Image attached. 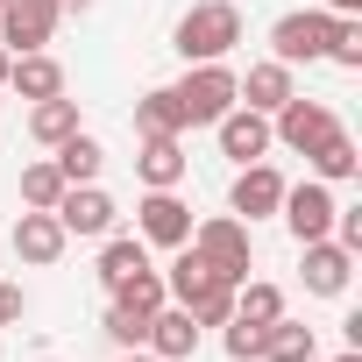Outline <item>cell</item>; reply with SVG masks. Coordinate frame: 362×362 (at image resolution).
<instances>
[{
    "label": "cell",
    "mask_w": 362,
    "mask_h": 362,
    "mask_svg": "<svg viewBox=\"0 0 362 362\" xmlns=\"http://www.w3.org/2000/svg\"><path fill=\"white\" fill-rule=\"evenodd\" d=\"M135 270H149V242H142V235H100V284L114 291V284L135 277Z\"/></svg>",
    "instance_id": "cell-21"
},
{
    "label": "cell",
    "mask_w": 362,
    "mask_h": 362,
    "mask_svg": "<svg viewBox=\"0 0 362 362\" xmlns=\"http://www.w3.org/2000/svg\"><path fill=\"white\" fill-rule=\"evenodd\" d=\"M327 15H362V0H320Z\"/></svg>",
    "instance_id": "cell-33"
},
{
    "label": "cell",
    "mask_w": 362,
    "mask_h": 362,
    "mask_svg": "<svg viewBox=\"0 0 362 362\" xmlns=\"http://www.w3.org/2000/svg\"><path fill=\"white\" fill-rule=\"evenodd\" d=\"M57 170H64V185H100V170H107V149L78 128V135H64L57 142V156H50Z\"/></svg>",
    "instance_id": "cell-20"
},
{
    "label": "cell",
    "mask_w": 362,
    "mask_h": 362,
    "mask_svg": "<svg viewBox=\"0 0 362 362\" xmlns=\"http://www.w3.org/2000/svg\"><path fill=\"white\" fill-rule=\"evenodd\" d=\"M334 128H341V114H334L327 100H305V93H291V100L270 114V142H284V149H298V156H313Z\"/></svg>",
    "instance_id": "cell-5"
},
{
    "label": "cell",
    "mask_w": 362,
    "mask_h": 362,
    "mask_svg": "<svg viewBox=\"0 0 362 362\" xmlns=\"http://www.w3.org/2000/svg\"><path fill=\"white\" fill-rule=\"evenodd\" d=\"M221 348H228L235 362H263V327H256V320H228Z\"/></svg>",
    "instance_id": "cell-30"
},
{
    "label": "cell",
    "mask_w": 362,
    "mask_h": 362,
    "mask_svg": "<svg viewBox=\"0 0 362 362\" xmlns=\"http://www.w3.org/2000/svg\"><path fill=\"white\" fill-rule=\"evenodd\" d=\"M327 43H334V15H327V8H291V15L270 22V57L291 64V71H298V64H320Z\"/></svg>",
    "instance_id": "cell-4"
},
{
    "label": "cell",
    "mask_w": 362,
    "mask_h": 362,
    "mask_svg": "<svg viewBox=\"0 0 362 362\" xmlns=\"http://www.w3.org/2000/svg\"><path fill=\"white\" fill-rule=\"evenodd\" d=\"M57 0H0V50H43L50 36H57Z\"/></svg>",
    "instance_id": "cell-7"
},
{
    "label": "cell",
    "mask_w": 362,
    "mask_h": 362,
    "mask_svg": "<svg viewBox=\"0 0 362 362\" xmlns=\"http://www.w3.org/2000/svg\"><path fill=\"white\" fill-rule=\"evenodd\" d=\"M313 355H320V341H313V327H305V320L277 313V320L263 327V362H313Z\"/></svg>",
    "instance_id": "cell-19"
},
{
    "label": "cell",
    "mask_w": 362,
    "mask_h": 362,
    "mask_svg": "<svg viewBox=\"0 0 362 362\" xmlns=\"http://www.w3.org/2000/svg\"><path fill=\"white\" fill-rule=\"evenodd\" d=\"M170 93H177V114H185V128H214V121L242 100V78H235L228 57H214V64H185V78H177Z\"/></svg>",
    "instance_id": "cell-2"
},
{
    "label": "cell",
    "mask_w": 362,
    "mask_h": 362,
    "mask_svg": "<svg viewBox=\"0 0 362 362\" xmlns=\"http://www.w3.org/2000/svg\"><path fill=\"white\" fill-rule=\"evenodd\" d=\"M135 235H142L149 249H185V242H192V206L177 199V192H142Z\"/></svg>",
    "instance_id": "cell-9"
},
{
    "label": "cell",
    "mask_w": 362,
    "mask_h": 362,
    "mask_svg": "<svg viewBox=\"0 0 362 362\" xmlns=\"http://www.w3.org/2000/svg\"><path fill=\"white\" fill-rule=\"evenodd\" d=\"M214 284H221V277H214V263H206L192 242H185V249H170V270H163V291H170V305H185V313H192V305H199Z\"/></svg>",
    "instance_id": "cell-16"
},
{
    "label": "cell",
    "mask_w": 362,
    "mask_h": 362,
    "mask_svg": "<svg viewBox=\"0 0 362 362\" xmlns=\"http://www.w3.org/2000/svg\"><path fill=\"white\" fill-rule=\"evenodd\" d=\"M50 214H57V228H64V235L100 242V235H114V214H121V206H114L100 185H64V199H57Z\"/></svg>",
    "instance_id": "cell-10"
},
{
    "label": "cell",
    "mask_w": 362,
    "mask_h": 362,
    "mask_svg": "<svg viewBox=\"0 0 362 362\" xmlns=\"http://www.w3.org/2000/svg\"><path fill=\"white\" fill-rule=\"evenodd\" d=\"M57 8H71V15H86V8H93V0H57Z\"/></svg>",
    "instance_id": "cell-36"
},
{
    "label": "cell",
    "mask_w": 362,
    "mask_h": 362,
    "mask_svg": "<svg viewBox=\"0 0 362 362\" xmlns=\"http://www.w3.org/2000/svg\"><path fill=\"white\" fill-rule=\"evenodd\" d=\"M100 327H107V341H114V348H142V341H149V320H142V313H128V305H107V320H100Z\"/></svg>",
    "instance_id": "cell-29"
},
{
    "label": "cell",
    "mask_w": 362,
    "mask_h": 362,
    "mask_svg": "<svg viewBox=\"0 0 362 362\" xmlns=\"http://www.w3.org/2000/svg\"><path fill=\"white\" fill-rule=\"evenodd\" d=\"M277 313H284V291H277V284H263V277H256V284H249V277L235 284V313H228V320H256V327H270Z\"/></svg>",
    "instance_id": "cell-26"
},
{
    "label": "cell",
    "mask_w": 362,
    "mask_h": 362,
    "mask_svg": "<svg viewBox=\"0 0 362 362\" xmlns=\"http://www.w3.org/2000/svg\"><path fill=\"white\" fill-rule=\"evenodd\" d=\"M277 206H284V170H277L270 156L242 163V170H235V185H228V214L256 228V221H270Z\"/></svg>",
    "instance_id": "cell-6"
},
{
    "label": "cell",
    "mask_w": 362,
    "mask_h": 362,
    "mask_svg": "<svg viewBox=\"0 0 362 362\" xmlns=\"http://www.w3.org/2000/svg\"><path fill=\"white\" fill-rule=\"evenodd\" d=\"M135 135H185V114H177V93L170 86H149L135 100Z\"/></svg>",
    "instance_id": "cell-24"
},
{
    "label": "cell",
    "mask_w": 362,
    "mask_h": 362,
    "mask_svg": "<svg viewBox=\"0 0 362 362\" xmlns=\"http://www.w3.org/2000/svg\"><path fill=\"white\" fill-rule=\"evenodd\" d=\"M327 64H341V71H362V15H334V43H327Z\"/></svg>",
    "instance_id": "cell-28"
},
{
    "label": "cell",
    "mask_w": 362,
    "mask_h": 362,
    "mask_svg": "<svg viewBox=\"0 0 362 362\" xmlns=\"http://www.w3.org/2000/svg\"><path fill=\"white\" fill-rule=\"evenodd\" d=\"M298 256H305V291L313 298H341L348 291V277H355V256L327 235V242H298Z\"/></svg>",
    "instance_id": "cell-14"
},
{
    "label": "cell",
    "mask_w": 362,
    "mask_h": 362,
    "mask_svg": "<svg viewBox=\"0 0 362 362\" xmlns=\"http://www.w3.org/2000/svg\"><path fill=\"white\" fill-rule=\"evenodd\" d=\"M22 313H29V291L22 284H0V327H15Z\"/></svg>",
    "instance_id": "cell-32"
},
{
    "label": "cell",
    "mask_w": 362,
    "mask_h": 362,
    "mask_svg": "<svg viewBox=\"0 0 362 362\" xmlns=\"http://www.w3.org/2000/svg\"><path fill=\"white\" fill-rule=\"evenodd\" d=\"M64 249H71V235L57 228V214H36V206H29V214L15 221V256H22V263L50 270V263H57Z\"/></svg>",
    "instance_id": "cell-15"
},
{
    "label": "cell",
    "mask_w": 362,
    "mask_h": 362,
    "mask_svg": "<svg viewBox=\"0 0 362 362\" xmlns=\"http://www.w3.org/2000/svg\"><path fill=\"white\" fill-rule=\"evenodd\" d=\"M235 43H242V8H235V0H199V8H185L177 29H170V50L185 64H214Z\"/></svg>",
    "instance_id": "cell-1"
},
{
    "label": "cell",
    "mask_w": 362,
    "mask_h": 362,
    "mask_svg": "<svg viewBox=\"0 0 362 362\" xmlns=\"http://www.w3.org/2000/svg\"><path fill=\"white\" fill-rule=\"evenodd\" d=\"M121 362H156V355L149 348H121Z\"/></svg>",
    "instance_id": "cell-34"
},
{
    "label": "cell",
    "mask_w": 362,
    "mask_h": 362,
    "mask_svg": "<svg viewBox=\"0 0 362 362\" xmlns=\"http://www.w3.org/2000/svg\"><path fill=\"white\" fill-rule=\"evenodd\" d=\"M192 249L214 263V277L221 284H242L249 277V263H256V242H249V221H235V214H214V221H192Z\"/></svg>",
    "instance_id": "cell-3"
},
{
    "label": "cell",
    "mask_w": 362,
    "mask_h": 362,
    "mask_svg": "<svg viewBox=\"0 0 362 362\" xmlns=\"http://www.w3.org/2000/svg\"><path fill=\"white\" fill-rule=\"evenodd\" d=\"M334 242L348 256H362V206H334Z\"/></svg>",
    "instance_id": "cell-31"
},
{
    "label": "cell",
    "mask_w": 362,
    "mask_h": 362,
    "mask_svg": "<svg viewBox=\"0 0 362 362\" xmlns=\"http://www.w3.org/2000/svg\"><path fill=\"white\" fill-rule=\"evenodd\" d=\"M185 170H192V156H185V142H177V135H142L135 177H142L149 192H177V185H185Z\"/></svg>",
    "instance_id": "cell-13"
},
{
    "label": "cell",
    "mask_w": 362,
    "mask_h": 362,
    "mask_svg": "<svg viewBox=\"0 0 362 362\" xmlns=\"http://www.w3.org/2000/svg\"><path fill=\"white\" fill-rule=\"evenodd\" d=\"M334 206H341V199L320 185V177H305V185H284V206H277V214H284L291 242H327V235H334Z\"/></svg>",
    "instance_id": "cell-8"
},
{
    "label": "cell",
    "mask_w": 362,
    "mask_h": 362,
    "mask_svg": "<svg viewBox=\"0 0 362 362\" xmlns=\"http://www.w3.org/2000/svg\"><path fill=\"white\" fill-rule=\"evenodd\" d=\"M8 64H15V50H0V86H8Z\"/></svg>",
    "instance_id": "cell-35"
},
{
    "label": "cell",
    "mask_w": 362,
    "mask_h": 362,
    "mask_svg": "<svg viewBox=\"0 0 362 362\" xmlns=\"http://www.w3.org/2000/svg\"><path fill=\"white\" fill-rule=\"evenodd\" d=\"M114 305H128V313H156V305H170V291H163V270H135V277H121L114 284Z\"/></svg>",
    "instance_id": "cell-25"
},
{
    "label": "cell",
    "mask_w": 362,
    "mask_h": 362,
    "mask_svg": "<svg viewBox=\"0 0 362 362\" xmlns=\"http://www.w3.org/2000/svg\"><path fill=\"white\" fill-rule=\"evenodd\" d=\"M57 199H64V170H57L50 156H43V163H29V170H22V206H36V214H50Z\"/></svg>",
    "instance_id": "cell-27"
},
{
    "label": "cell",
    "mask_w": 362,
    "mask_h": 362,
    "mask_svg": "<svg viewBox=\"0 0 362 362\" xmlns=\"http://www.w3.org/2000/svg\"><path fill=\"white\" fill-rule=\"evenodd\" d=\"M305 163H313V177H320V185H348V177L362 170V156H355V135H348V128H334V135H327Z\"/></svg>",
    "instance_id": "cell-22"
},
{
    "label": "cell",
    "mask_w": 362,
    "mask_h": 362,
    "mask_svg": "<svg viewBox=\"0 0 362 362\" xmlns=\"http://www.w3.org/2000/svg\"><path fill=\"white\" fill-rule=\"evenodd\" d=\"M291 93H298V78H291V64H277V57L249 64V78H242V107H256V114H277Z\"/></svg>",
    "instance_id": "cell-18"
},
{
    "label": "cell",
    "mask_w": 362,
    "mask_h": 362,
    "mask_svg": "<svg viewBox=\"0 0 362 362\" xmlns=\"http://www.w3.org/2000/svg\"><path fill=\"white\" fill-rule=\"evenodd\" d=\"M199 334H206V327H199L185 305H156V313H149V341H142V348H149L156 362H185V355H199Z\"/></svg>",
    "instance_id": "cell-12"
},
{
    "label": "cell",
    "mask_w": 362,
    "mask_h": 362,
    "mask_svg": "<svg viewBox=\"0 0 362 362\" xmlns=\"http://www.w3.org/2000/svg\"><path fill=\"white\" fill-rule=\"evenodd\" d=\"M8 86H15L22 100H57V93H64V64H57L50 50H22V57L8 64Z\"/></svg>",
    "instance_id": "cell-17"
},
{
    "label": "cell",
    "mask_w": 362,
    "mask_h": 362,
    "mask_svg": "<svg viewBox=\"0 0 362 362\" xmlns=\"http://www.w3.org/2000/svg\"><path fill=\"white\" fill-rule=\"evenodd\" d=\"M334 362H362V348H348V355H334Z\"/></svg>",
    "instance_id": "cell-37"
},
{
    "label": "cell",
    "mask_w": 362,
    "mask_h": 362,
    "mask_svg": "<svg viewBox=\"0 0 362 362\" xmlns=\"http://www.w3.org/2000/svg\"><path fill=\"white\" fill-rule=\"evenodd\" d=\"M214 135H221V156H235V163L270 156V114H256V107H242V100L214 121Z\"/></svg>",
    "instance_id": "cell-11"
},
{
    "label": "cell",
    "mask_w": 362,
    "mask_h": 362,
    "mask_svg": "<svg viewBox=\"0 0 362 362\" xmlns=\"http://www.w3.org/2000/svg\"><path fill=\"white\" fill-rule=\"evenodd\" d=\"M29 135L43 142V149H57L64 135H78V100H29Z\"/></svg>",
    "instance_id": "cell-23"
}]
</instances>
